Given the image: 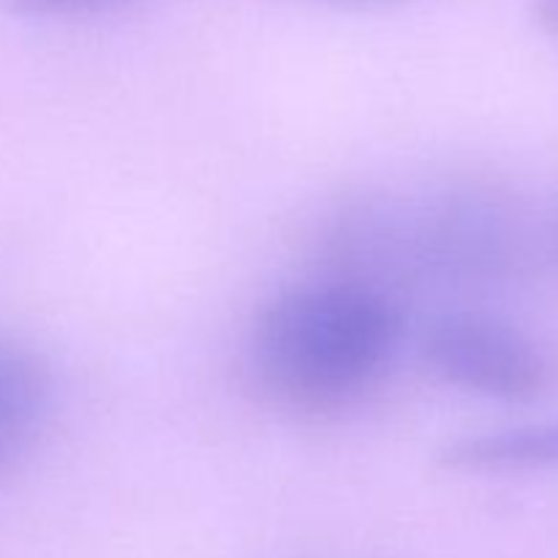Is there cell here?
<instances>
[{"label": "cell", "instance_id": "obj_7", "mask_svg": "<svg viewBox=\"0 0 558 558\" xmlns=\"http://www.w3.org/2000/svg\"><path fill=\"white\" fill-rule=\"evenodd\" d=\"M532 14L537 25L558 41V0H534Z\"/></svg>", "mask_w": 558, "mask_h": 558}, {"label": "cell", "instance_id": "obj_1", "mask_svg": "<svg viewBox=\"0 0 558 558\" xmlns=\"http://www.w3.org/2000/svg\"><path fill=\"white\" fill-rule=\"evenodd\" d=\"M401 336L396 298L341 276L325 278L287 289L259 311L248 368L278 407L338 412L379 385Z\"/></svg>", "mask_w": 558, "mask_h": 558}, {"label": "cell", "instance_id": "obj_2", "mask_svg": "<svg viewBox=\"0 0 558 558\" xmlns=\"http://www.w3.org/2000/svg\"><path fill=\"white\" fill-rule=\"evenodd\" d=\"M341 276L387 292V283L439 276L494 283L526 256V223L515 202L488 185H461L423 202L365 199L341 213ZM390 294V292H387Z\"/></svg>", "mask_w": 558, "mask_h": 558}, {"label": "cell", "instance_id": "obj_9", "mask_svg": "<svg viewBox=\"0 0 558 558\" xmlns=\"http://www.w3.org/2000/svg\"><path fill=\"white\" fill-rule=\"evenodd\" d=\"M556 251H558V223H556Z\"/></svg>", "mask_w": 558, "mask_h": 558}, {"label": "cell", "instance_id": "obj_5", "mask_svg": "<svg viewBox=\"0 0 558 558\" xmlns=\"http://www.w3.org/2000/svg\"><path fill=\"white\" fill-rule=\"evenodd\" d=\"M458 474H526L558 469V420L456 439L436 452Z\"/></svg>", "mask_w": 558, "mask_h": 558}, {"label": "cell", "instance_id": "obj_8", "mask_svg": "<svg viewBox=\"0 0 558 558\" xmlns=\"http://www.w3.org/2000/svg\"><path fill=\"white\" fill-rule=\"evenodd\" d=\"M338 3H392V0H338Z\"/></svg>", "mask_w": 558, "mask_h": 558}, {"label": "cell", "instance_id": "obj_4", "mask_svg": "<svg viewBox=\"0 0 558 558\" xmlns=\"http://www.w3.org/2000/svg\"><path fill=\"white\" fill-rule=\"evenodd\" d=\"M52 401V368L41 352L14 336H0V485L36 450Z\"/></svg>", "mask_w": 558, "mask_h": 558}, {"label": "cell", "instance_id": "obj_6", "mask_svg": "<svg viewBox=\"0 0 558 558\" xmlns=\"http://www.w3.org/2000/svg\"><path fill=\"white\" fill-rule=\"evenodd\" d=\"M11 14L25 20H80V16L107 14L129 5L131 0H0Z\"/></svg>", "mask_w": 558, "mask_h": 558}, {"label": "cell", "instance_id": "obj_3", "mask_svg": "<svg viewBox=\"0 0 558 558\" xmlns=\"http://www.w3.org/2000/svg\"><path fill=\"white\" fill-rule=\"evenodd\" d=\"M423 354L447 385L490 401H539L558 379L556 360L537 338L485 311L439 316L425 332Z\"/></svg>", "mask_w": 558, "mask_h": 558}]
</instances>
